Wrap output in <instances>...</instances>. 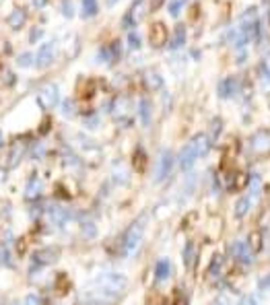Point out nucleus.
Masks as SVG:
<instances>
[{
	"label": "nucleus",
	"instance_id": "obj_1",
	"mask_svg": "<svg viewBox=\"0 0 270 305\" xmlns=\"http://www.w3.org/2000/svg\"><path fill=\"white\" fill-rule=\"evenodd\" d=\"M126 286H128V276H124L122 272H101L95 278L93 293L106 301H114L126 291Z\"/></svg>",
	"mask_w": 270,
	"mask_h": 305
},
{
	"label": "nucleus",
	"instance_id": "obj_2",
	"mask_svg": "<svg viewBox=\"0 0 270 305\" xmlns=\"http://www.w3.org/2000/svg\"><path fill=\"white\" fill-rule=\"evenodd\" d=\"M208 146H210V138H208V134H204V132L196 134L188 144H184V148L180 150V155H178V165H180L182 172L184 174L190 172V169L196 165V161L206 155Z\"/></svg>",
	"mask_w": 270,
	"mask_h": 305
},
{
	"label": "nucleus",
	"instance_id": "obj_3",
	"mask_svg": "<svg viewBox=\"0 0 270 305\" xmlns=\"http://www.w3.org/2000/svg\"><path fill=\"white\" fill-rule=\"evenodd\" d=\"M144 235H146V216H138L134 223H130V227L126 229V233L122 237V254L124 256L136 254V250L144 242Z\"/></svg>",
	"mask_w": 270,
	"mask_h": 305
},
{
	"label": "nucleus",
	"instance_id": "obj_4",
	"mask_svg": "<svg viewBox=\"0 0 270 305\" xmlns=\"http://www.w3.org/2000/svg\"><path fill=\"white\" fill-rule=\"evenodd\" d=\"M58 258H60V250L58 248L38 250L31 256V270H40V268H46V266H52L54 262H58Z\"/></svg>",
	"mask_w": 270,
	"mask_h": 305
},
{
	"label": "nucleus",
	"instance_id": "obj_5",
	"mask_svg": "<svg viewBox=\"0 0 270 305\" xmlns=\"http://www.w3.org/2000/svg\"><path fill=\"white\" fill-rule=\"evenodd\" d=\"M174 172V152L170 148H163L159 152V159H157V167H155V182L161 184L170 178V174Z\"/></svg>",
	"mask_w": 270,
	"mask_h": 305
},
{
	"label": "nucleus",
	"instance_id": "obj_6",
	"mask_svg": "<svg viewBox=\"0 0 270 305\" xmlns=\"http://www.w3.org/2000/svg\"><path fill=\"white\" fill-rule=\"evenodd\" d=\"M58 101H60V89H58V84L50 82V84H46V87L40 91V104L44 108H56Z\"/></svg>",
	"mask_w": 270,
	"mask_h": 305
},
{
	"label": "nucleus",
	"instance_id": "obj_7",
	"mask_svg": "<svg viewBox=\"0 0 270 305\" xmlns=\"http://www.w3.org/2000/svg\"><path fill=\"white\" fill-rule=\"evenodd\" d=\"M48 216H50V221H52L54 225L64 227L72 218V212L66 208V206H62V204H54V206L48 208Z\"/></svg>",
	"mask_w": 270,
	"mask_h": 305
},
{
	"label": "nucleus",
	"instance_id": "obj_8",
	"mask_svg": "<svg viewBox=\"0 0 270 305\" xmlns=\"http://www.w3.org/2000/svg\"><path fill=\"white\" fill-rule=\"evenodd\" d=\"M148 42L153 44L155 48L157 46H163L167 42V27H165V23L155 21V23L148 25Z\"/></svg>",
	"mask_w": 270,
	"mask_h": 305
},
{
	"label": "nucleus",
	"instance_id": "obj_9",
	"mask_svg": "<svg viewBox=\"0 0 270 305\" xmlns=\"http://www.w3.org/2000/svg\"><path fill=\"white\" fill-rule=\"evenodd\" d=\"M54 48H56L54 42H46V44L40 48L38 58H36V64L40 66V68H46V66H50V64L54 62Z\"/></svg>",
	"mask_w": 270,
	"mask_h": 305
},
{
	"label": "nucleus",
	"instance_id": "obj_10",
	"mask_svg": "<svg viewBox=\"0 0 270 305\" xmlns=\"http://www.w3.org/2000/svg\"><path fill=\"white\" fill-rule=\"evenodd\" d=\"M233 256L238 258L240 262H244V264H250L252 260H254V258H252V250H250V246H248L246 242H242V240L233 244Z\"/></svg>",
	"mask_w": 270,
	"mask_h": 305
},
{
	"label": "nucleus",
	"instance_id": "obj_11",
	"mask_svg": "<svg viewBox=\"0 0 270 305\" xmlns=\"http://www.w3.org/2000/svg\"><path fill=\"white\" fill-rule=\"evenodd\" d=\"M252 148L258 150V152L270 150V132L260 130L258 134H254V136H252Z\"/></svg>",
	"mask_w": 270,
	"mask_h": 305
},
{
	"label": "nucleus",
	"instance_id": "obj_12",
	"mask_svg": "<svg viewBox=\"0 0 270 305\" xmlns=\"http://www.w3.org/2000/svg\"><path fill=\"white\" fill-rule=\"evenodd\" d=\"M235 91H238V80H235L233 76H227V78H223L221 82H218V97L221 99L233 97Z\"/></svg>",
	"mask_w": 270,
	"mask_h": 305
},
{
	"label": "nucleus",
	"instance_id": "obj_13",
	"mask_svg": "<svg viewBox=\"0 0 270 305\" xmlns=\"http://www.w3.org/2000/svg\"><path fill=\"white\" fill-rule=\"evenodd\" d=\"M140 10H142V2L138 0V2H134V4L130 6L128 14H124V19H122L124 27H134V25H136L138 19H140Z\"/></svg>",
	"mask_w": 270,
	"mask_h": 305
},
{
	"label": "nucleus",
	"instance_id": "obj_14",
	"mask_svg": "<svg viewBox=\"0 0 270 305\" xmlns=\"http://www.w3.org/2000/svg\"><path fill=\"white\" fill-rule=\"evenodd\" d=\"M170 274H172V264H170V260H159L157 264H155V278L159 280V282H163V280H167L170 278Z\"/></svg>",
	"mask_w": 270,
	"mask_h": 305
},
{
	"label": "nucleus",
	"instance_id": "obj_15",
	"mask_svg": "<svg viewBox=\"0 0 270 305\" xmlns=\"http://www.w3.org/2000/svg\"><path fill=\"white\" fill-rule=\"evenodd\" d=\"M42 190H44V184H42L38 178H31V180L27 182V186H25V198H29V200L38 198V196L42 194Z\"/></svg>",
	"mask_w": 270,
	"mask_h": 305
},
{
	"label": "nucleus",
	"instance_id": "obj_16",
	"mask_svg": "<svg viewBox=\"0 0 270 305\" xmlns=\"http://www.w3.org/2000/svg\"><path fill=\"white\" fill-rule=\"evenodd\" d=\"M252 208V200L248 196H242L238 198V202H235V208H233V214L238 216V218H244Z\"/></svg>",
	"mask_w": 270,
	"mask_h": 305
},
{
	"label": "nucleus",
	"instance_id": "obj_17",
	"mask_svg": "<svg viewBox=\"0 0 270 305\" xmlns=\"http://www.w3.org/2000/svg\"><path fill=\"white\" fill-rule=\"evenodd\" d=\"M184 44H186V25H184V23H180V25H176V31H174V40H172L170 48L178 50V48H182Z\"/></svg>",
	"mask_w": 270,
	"mask_h": 305
},
{
	"label": "nucleus",
	"instance_id": "obj_18",
	"mask_svg": "<svg viewBox=\"0 0 270 305\" xmlns=\"http://www.w3.org/2000/svg\"><path fill=\"white\" fill-rule=\"evenodd\" d=\"M223 266H225V258L221 256V254H216V256L210 260V266H208V274H210L212 278H216L218 274H221Z\"/></svg>",
	"mask_w": 270,
	"mask_h": 305
},
{
	"label": "nucleus",
	"instance_id": "obj_19",
	"mask_svg": "<svg viewBox=\"0 0 270 305\" xmlns=\"http://www.w3.org/2000/svg\"><path fill=\"white\" fill-rule=\"evenodd\" d=\"M80 233H82V237H85V240H93V237L97 235V227H95V223L91 221V218H82Z\"/></svg>",
	"mask_w": 270,
	"mask_h": 305
},
{
	"label": "nucleus",
	"instance_id": "obj_20",
	"mask_svg": "<svg viewBox=\"0 0 270 305\" xmlns=\"http://www.w3.org/2000/svg\"><path fill=\"white\" fill-rule=\"evenodd\" d=\"M23 23H25V10H23V8H14V10L10 12V16H8V25H10L12 29H19Z\"/></svg>",
	"mask_w": 270,
	"mask_h": 305
},
{
	"label": "nucleus",
	"instance_id": "obj_21",
	"mask_svg": "<svg viewBox=\"0 0 270 305\" xmlns=\"http://www.w3.org/2000/svg\"><path fill=\"white\" fill-rule=\"evenodd\" d=\"M80 12L82 16H93L97 14V0H80Z\"/></svg>",
	"mask_w": 270,
	"mask_h": 305
},
{
	"label": "nucleus",
	"instance_id": "obj_22",
	"mask_svg": "<svg viewBox=\"0 0 270 305\" xmlns=\"http://www.w3.org/2000/svg\"><path fill=\"white\" fill-rule=\"evenodd\" d=\"M140 120H142V124L144 126H148V122H150V101L148 99H142L140 101Z\"/></svg>",
	"mask_w": 270,
	"mask_h": 305
},
{
	"label": "nucleus",
	"instance_id": "obj_23",
	"mask_svg": "<svg viewBox=\"0 0 270 305\" xmlns=\"http://www.w3.org/2000/svg\"><path fill=\"white\" fill-rule=\"evenodd\" d=\"M184 264H186V268H192V264H194V244L192 242H188L184 248Z\"/></svg>",
	"mask_w": 270,
	"mask_h": 305
},
{
	"label": "nucleus",
	"instance_id": "obj_24",
	"mask_svg": "<svg viewBox=\"0 0 270 305\" xmlns=\"http://www.w3.org/2000/svg\"><path fill=\"white\" fill-rule=\"evenodd\" d=\"M10 155H12V159L8 161V167H14L16 163L21 161V155H23V146H21V144H14V146H12V152H10Z\"/></svg>",
	"mask_w": 270,
	"mask_h": 305
},
{
	"label": "nucleus",
	"instance_id": "obj_25",
	"mask_svg": "<svg viewBox=\"0 0 270 305\" xmlns=\"http://www.w3.org/2000/svg\"><path fill=\"white\" fill-rule=\"evenodd\" d=\"M0 264H2V266H10V250L4 244H0Z\"/></svg>",
	"mask_w": 270,
	"mask_h": 305
},
{
	"label": "nucleus",
	"instance_id": "obj_26",
	"mask_svg": "<svg viewBox=\"0 0 270 305\" xmlns=\"http://www.w3.org/2000/svg\"><path fill=\"white\" fill-rule=\"evenodd\" d=\"M33 62L36 60H33V54H29V52H23L19 58H16V64H19L21 68H27V66H31Z\"/></svg>",
	"mask_w": 270,
	"mask_h": 305
},
{
	"label": "nucleus",
	"instance_id": "obj_27",
	"mask_svg": "<svg viewBox=\"0 0 270 305\" xmlns=\"http://www.w3.org/2000/svg\"><path fill=\"white\" fill-rule=\"evenodd\" d=\"M21 303H23V305H42V301H40V297H38L36 293L25 295V297L21 299Z\"/></svg>",
	"mask_w": 270,
	"mask_h": 305
},
{
	"label": "nucleus",
	"instance_id": "obj_28",
	"mask_svg": "<svg viewBox=\"0 0 270 305\" xmlns=\"http://www.w3.org/2000/svg\"><path fill=\"white\" fill-rule=\"evenodd\" d=\"M182 6H184V0H172V2H170V8H167V10H170V14H178L180 10H182Z\"/></svg>",
	"mask_w": 270,
	"mask_h": 305
},
{
	"label": "nucleus",
	"instance_id": "obj_29",
	"mask_svg": "<svg viewBox=\"0 0 270 305\" xmlns=\"http://www.w3.org/2000/svg\"><path fill=\"white\" fill-rule=\"evenodd\" d=\"M238 305H258V299H256L254 295H244V297L238 301Z\"/></svg>",
	"mask_w": 270,
	"mask_h": 305
},
{
	"label": "nucleus",
	"instance_id": "obj_30",
	"mask_svg": "<svg viewBox=\"0 0 270 305\" xmlns=\"http://www.w3.org/2000/svg\"><path fill=\"white\" fill-rule=\"evenodd\" d=\"M250 194L254 196V198L260 194V180H256V178L252 180V184H250Z\"/></svg>",
	"mask_w": 270,
	"mask_h": 305
},
{
	"label": "nucleus",
	"instance_id": "obj_31",
	"mask_svg": "<svg viewBox=\"0 0 270 305\" xmlns=\"http://www.w3.org/2000/svg\"><path fill=\"white\" fill-rule=\"evenodd\" d=\"M262 72H264L266 80L270 82V56H266V58L262 60Z\"/></svg>",
	"mask_w": 270,
	"mask_h": 305
},
{
	"label": "nucleus",
	"instance_id": "obj_32",
	"mask_svg": "<svg viewBox=\"0 0 270 305\" xmlns=\"http://www.w3.org/2000/svg\"><path fill=\"white\" fill-rule=\"evenodd\" d=\"M128 46L130 48H140V42H138L136 33H130V36H128Z\"/></svg>",
	"mask_w": 270,
	"mask_h": 305
},
{
	"label": "nucleus",
	"instance_id": "obj_33",
	"mask_svg": "<svg viewBox=\"0 0 270 305\" xmlns=\"http://www.w3.org/2000/svg\"><path fill=\"white\" fill-rule=\"evenodd\" d=\"M258 286H260L262 291H270V274H268V276H264V278L258 282Z\"/></svg>",
	"mask_w": 270,
	"mask_h": 305
},
{
	"label": "nucleus",
	"instance_id": "obj_34",
	"mask_svg": "<svg viewBox=\"0 0 270 305\" xmlns=\"http://www.w3.org/2000/svg\"><path fill=\"white\" fill-rule=\"evenodd\" d=\"M62 12H64L66 16H72V10H70V0H64V2H62Z\"/></svg>",
	"mask_w": 270,
	"mask_h": 305
},
{
	"label": "nucleus",
	"instance_id": "obj_35",
	"mask_svg": "<svg viewBox=\"0 0 270 305\" xmlns=\"http://www.w3.org/2000/svg\"><path fill=\"white\" fill-rule=\"evenodd\" d=\"M62 114H64V116H70V114H72V110H70V101H68V99H66L64 104H62Z\"/></svg>",
	"mask_w": 270,
	"mask_h": 305
},
{
	"label": "nucleus",
	"instance_id": "obj_36",
	"mask_svg": "<svg viewBox=\"0 0 270 305\" xmlns=\"http://www.w3.org/2000/svg\"><path fill=\"white\" fill-rule=\"evenodd\" d=\"M214 305H229V299H227V297H218V299L214 301Z\"/></svg>",
	"mask_w": 270,
	"mask_h": 305
},
{
	"label": "nucleus",
	"instance_id": "obj_37",
	"mask_svg": "<svg viewBox=\"0 0 270 305\" xmlns=\"http://www.w3.org/2000/svg\"><path fill=\"white\" fill-rule=\"evenodd\" d=\"M118 2V0H108V4H116Z\"/></svg>",
	"mask_w": 270,
	"mask_h": 305
},
{
	"label": "nucleus",
	"instance_id": "obj_38",
	"mask_svg": "<svg viewBox=\"0 0 270 305\" xmlns=\"http://www.w3.org/2000/svg\"><path fill=\"white\" fill-rule=\"evenodd\" d=\"M12 305H23V303H21V301H14V303H12Z\"/></svg>",
	"mask_w": 270,
	"mask_h": 305
},
{
	"label": "nucleus",
	"instance_id": "obj_39",
	"mask_svg": "<svg viewBox=\"0 0 270 305\" xmlns=\"http://www.w3.org/2000/svg\"><path fill=\"white\" fill-rule=\"evenodd\" d=\"M0 144H2V132H0Z\"/></svg>",
	"mask_w": 270,
	"mask_h": 305
}]
</instances>
